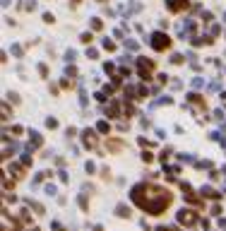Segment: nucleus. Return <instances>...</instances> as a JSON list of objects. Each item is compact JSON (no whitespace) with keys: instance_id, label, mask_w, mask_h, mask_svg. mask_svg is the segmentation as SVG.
<instances>
[{"instance_id":"f257e3e1","label":"nucleus","mask_w":226,"mask_h":231,"mask_svg":"<svg viewBox=\"0 0 226 231\" xmlns=\"http://www.w3.org/2000/svg\"><path fill=\"white\" fill-rule=\"evenodd\" d=\"M154 46H157V48H164V46H168V39H164L161 34H154Z\"/></svg>"},{"instance_id":"f03ea898","label":"nucleus","mask_w":226,"mask_h":231,"mask_svg":"<svg viewBox=\"0 0 226 231\" xmlns=\"http://www.w3.org/2000/svg\"><path fill=\"white\" fill-rule=\"evenodd\" d=\"M178 219H180V222H185V224H193V222H195V217L190 214V212H185V209L178 214Z\"/></svg>"}]
</instances>
